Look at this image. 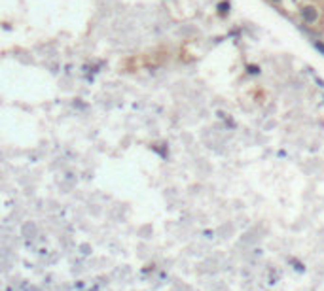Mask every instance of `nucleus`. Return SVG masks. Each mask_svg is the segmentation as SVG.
Segmentation results:
<instances>
[{"label":"nucleus","mask_w":324,"mask_h":291,"mask_svg":"<svg viewBox=\"0 0 324 291\" xmlns=\"http://www.w3.org/2000/svg\"><path fill=\"white\" fill-rule=\"evenodd\" d=\"M300 15L307 25H313V23L319 21V10H316L315 6H303V8L300 10Z\"/></svg>","instance_id":"f257e3e1"},{"label":"nucleus","mask_w":324,"mask_h":291,"mask_svg":"<svg viewBox=\"0 0 324 291\" xmlns=\"http://www.w3.org/2000/svg\"><path fill=\"white\" fill-rule=\"evenodd\" d=\"M229 8H231V2H229V0H224V2L218 4V13L228 15V13H229Z\"/></svg>","instance_id":"f03ea898"},{"label":"nucleus","mask_w":324,"mask_h":291,"mask_svg":"<svg viewBox=\"0 0 324 291\" xmlns=\"http://www.w3.org/2000/svg\"><path fill=\"white\" fill-rule=\"evenodd\" d=\"M246 72L252 74V76H258L260 74V66L258 65H246Z\"/></svg>","instance_id":"7ed1b4c3"},{"label":"nucleus","mask_w":324,"mask_h":291,"mask_svg":"<svg viewBox=\"0 0 324 291\" xmlns=\"http://www.w3.org/2000/svg\"><path fill=\"white\" fill-rule=\"evenodd\" d=\"M313 46H315V47H316V49H319V51H320V53L324 55V44H322V42H319V40H316V42H315Z\"/></svg>","instance_id":"20e7f679"},{"label":"nucleus","mask_w":324,"mask_h":291,"mask_svg":"<svg viewBox=\"0 0 324 291\" xmlns=\"http://www.w3.org/2000/svg\"><path fill=\"white\" fill-rule=\"evenodd\" d=\"M273 2H280V0H273Z\"/></svg>","instance_id":"39448f33"}]
</instances>
